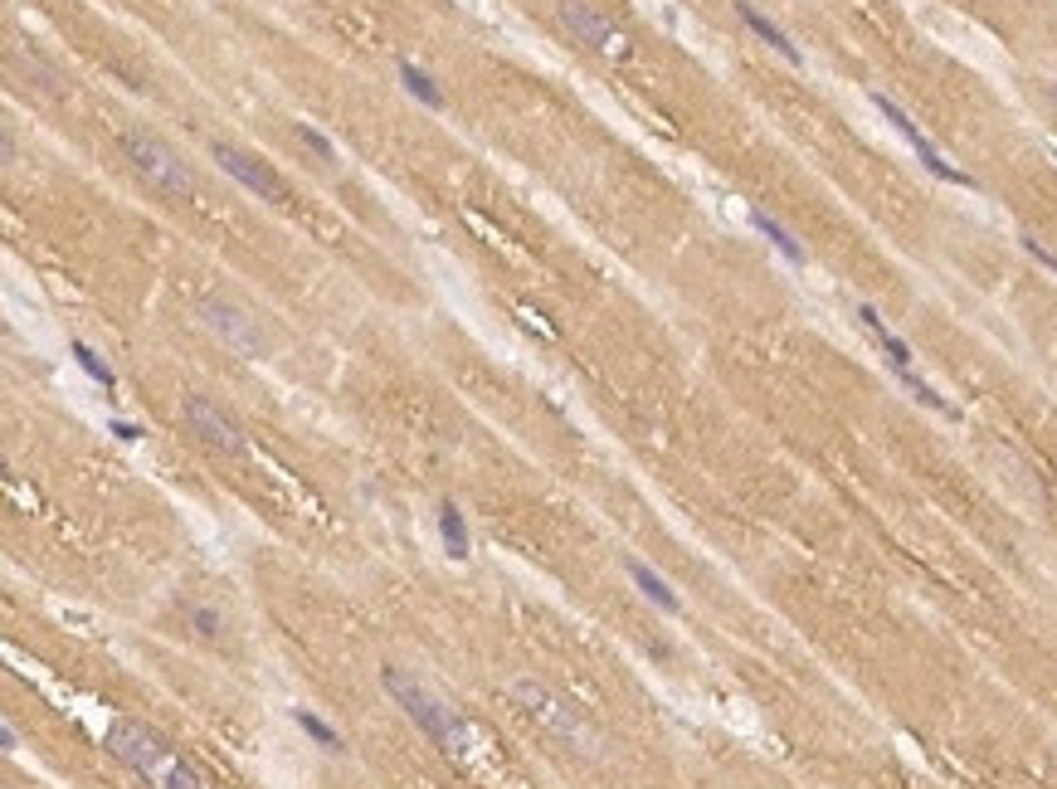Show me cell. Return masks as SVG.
Wrapping results in <instances>:
<instances>
[{
	"instance_id": "obj_1",
	"label": "cell",
	"mask_w": 1057,
	"mask_h": 789,
	"mask_svg": "<svg viewBox=\"0 0 1057 789\" xmlns=\"http://www.w3.org/2000/svg\"><path fill=\"white\" fill-rule=\"evenodd\" d=\"M103 741H108V751H113L127 770H137L151 789H205L186 755L176 751L171 741H161V736H156L151 726H142V721L117 716Z\"/></svg>"
},
{
	"instance_id": "obj_2",
	"label": "cell",
	"mask_w": 1057,
	"mask_h": 789,
	"mask_svg": "<svg viewBox=\"0 0 1057 789\" xmlns=\"http://www.w3.org/2000/svg\"><path fill=\"white\" fill-rule=\"evenodd\" d=\"M122 156L132 161V171H137L156 195H171V200L195 195V176L181 166V156L166 147V142H156L151 132H122Z\"/></svg>"
},
{
	"instance_id": "obj_3",
	"label": "cell",
	"mask_w": 1057,
	"mask_h": 789,
	"mask_svg": "<svg viewBox=\"0 0 1057 789\" xmlns=\"http://www.w3.org/2000/svg\"><path fill=\"white\" fill-rule=\"evenodd\" d=\"M380 682H385V692L405 707V716L415 721V726L429 736V741H434V746H439V751H458V721H453V712L444 707V702H434L415 677H405L400 668H385Z\"/></svg>"
},
{
	"instance_id": "obj_4",
	"label": "cell",
	"mask_w": 1057,
	"mask_h": 789,
	"mask_svg": "<svg viewBox=\"0 0 1057 789\" xmlns=\"http://www.w3.org/2000/svg\"><path fill=\"white\" fill-rule=\"evenodd\" d=\"M200 322L215 332V337L225 341L229 351H239V356H249V361H259L264 356V332H259V322L249 317V312H239L234 302H200Z\"/></svg>"
},
{
	"instance_id": "obj_5",
	"label": "cell",
	"mask_w": 1057,
	"mask_h": 789,
	"mask_svg": "<svg viewBox=\"0 0 1057 789\" xmlns=\"http://www.w3.org/2000/svg\"><path fill=\"white\" fill-rule=\"evenodd\" d=\"M512 692H517L522 712H531L536 721H546V726H551L561 741H580V746H590V741H595V736H590V726H585L580 716L570 712V702H561L556 692H546L541 682H517Z\"/></svg>"
},
{
	"instance_id": "obj_6",
	"label": "cell",
	"mask_w": 1057,
	"mask_h": 789,
	"mask_svg": "<svg viewBox=\"0 0 1057 789\" xmlns=\"http://www.w3.org/2000/svg\"><path fill=\"white\" fill-rule=\"evenodd\" d=\"M872 108H877V113L887 117V122H892L897 132H902V137H906V142H911V147H916V156H921V166H926L931 176H941V181H950V186H975V181H970L965 171H955L950 161H941V151H936V147H931V142H926V137H921V127H916V122H911V117H906L902 108H897V103L887 98V93H872Z\"/></svg>"
},
{
	"instance_id": "obj_7",
	"label": "cell",
	"mask_w": 1057,
	"mask_h": 789,
	"mask_svg": "<svg viewBox=\"0 0 1057 789\" xmlns=\"http://www.w3.org/2000/svg\"><path fill=\"white\" fill-rule=\"evenodd\" d=\"M210 151H215V161L225 166V171L234 176V181H239V186H249L254 195H264V200H273V205H288V186H283V181L268 171L264 161H254L249 151L229 147V142H215Z\"/></svg>"
},
{
	"instance_id": "obj_8",
	"label": "cell",
	"mask_w": 1057,
	"mask_h": 789,
	"mask_svg": "<svg viewBox=\"0 0 1057 789\" xmlns=\"http://www.w3.org/2000/svg\"><path fill=\"white\" fill-rule=\"evenodd\" d=\"M186 419H190V429H195L210 449L239 453V444H244V439H239V429H234V424H229L225 414L215 410L205 395H190V400H186Z\"/></svg>"
},
{
	"instance_id": "obj_9",
	"label": "cell",
	"mask_w": 1057,
	"mask_h": 789,
	"mask_svg": "<svg viewBox=\"0 0 1057 789\" xmlns=\"http://www.w3.org/2000/svg\"><path fill=\"white\" fill-rule=\"evenodd\" d=\"M561 25H566L570 35L580 39V44H590V49H600V54H609V49H619V35L604 25L600 15L590 10V5H580V0H561Z\"/></svg>"
},
{
	"instance_id": "obj_10",
	"label": "cell",
	"mask_w": 1057,
	"mask_h": 789,
	"mask_svg": "<svg viewBox=\"0 0 1057 789\" xmlns=\"http://www.w3.org/2000/svg\"><path fill=\"white\" fill-rule=\"evenodd\" d=\"M736 15H741V20L751 25L755 35H760V39H765V44H770V49H780V54H785L790 64H804V59H799V49H794V44H790V35H785V30H780L775 20H765V15H760L755 5H736Z\"/></svg>"
},
{
	"instance_id": "obj_11",
	"label": "cell",
	"mask_w": 1057,
	"mask_h": 789,
	"mask_svg": "<svg viewBox=\"0 0 1057 789\" xmlns=\"http://www.w3.org/2000/svg\"><path fill=\"white\" fill-rule=\"evenodd\" d=\"M858 317H863V327H868L872 337L882 341V351L892 356V366H897V371H911V346H906V341L897 337V332H887V327H882L877 307H868V302H863V307H858Z\"/></svg>"
},
{
	"instance_id": "obj_12",
	"label": "cell",
	"mask_w": 1057,
	"mask_h": 789,
	"mask_svg": "<svg viewBox=\"0 0 1057 789\" xmlns=\"http://www.w3.org/2000/svg\"><path fill=\"white\" fill-rule=\"evenodd\" d=\"M439 536H444V546H449L453 561H468V556H473V546H468V522H463V512H458L453 502L439 507Z\"/></svg>"
},
{
	"instance_id": "obj_13",
	"label": "cell",
	"mask_w": 1057,
	"mask_h": 789,
	"mask_svg": "<svg viewBox=\"0 0 1057 789\" xmlns=\"http://www.w3.org/2000/svg\"><path fill=\"white\" fill-rule=\"evenodd\" d=\"M629 575H634V585H639L643 595H648V600L658 604L663 614H678V609H682V604H678V595H673V590L663 585V575H653V570H648V565H643V561H629Z\"/></svg>"
},
{
	"instance_id": "obj_14",
	"label": "cell",
	"mask_w": 1057,
	"mask_h": 789,
	"mask_svg": "<svg viewBox=\"0 0 1057 789\" xmlns=\"http://www.w3.org/2000/svg\"><path fill=\"white\" fill-rule=\"evenodd\" d=\"M751 225L760 229V234H765V239H770V244H775V249H780V254H785L790 263H804V249L794 244V234L780 225V220H770L765 210H751Z\"/></svg>"
},
{
	"instance_id": "obj_15",
	"label": "cell",
	"mask_w": 1057,
	"mask_h": 789,
	"mask_svg": "<svg viewBox=\"0 0 1057 789\" xmlns=\"http://www.w3.org/2000/svg\"><path fill=\"white\" fill-rule=\"evenodd\" d=\"M69 351H74V361L78 366H83V371H88V376L98 380V385H103V390H117V376H113V366H108V361H103V356H98V351H93V346H88V341H74V346H69Z\"/></svg>"
},
{
	"instance_id": "obj_16",
	"label": "cell",
	"mask_w": 1057,
	"mask_h": 789,
	"mask_svg": "<svg viewBox=\"0 0 1057 789\" xmlns=\"http://www.w3.org/2000/svg\"><path fill=\"white\" fill-rule=\"evenodd\" d=\"M400 78H405V88L415 93L424 108H444V93L434 88V78L424 74V69H415V64H400Z\"/></svg>"
},
{
	"instance_id": "obj_17",
	"label": "cell",
	"mask_w": 1057,
	"mask_h": 789,
	"mask_svg": "<svg viewBox=\"0 0 1057 789\" xmlns=\"http://www.w3.org/2000/svg\"><path fill=\"white\" fill-rule=\"evenodd\" d=\"M897 376H902V385L911 390V395H916V400H921V405H931L936 414H950V419L960 414L955 405H950V400H945V395H936V390H931V385H926L921 376H911V371H897Z\"/></svg>"
},
{
	"instance_id": "obj_18",
	"label": "cell",
	"mask_w": 1057,
	"mask_h": 789,
	"mask_svg": "<svg viewBox=\"0 0 1057 789\" xmlns=\"http://www.w3.org/2000/svg\"><path fill=\"white\" fill-rule=\"evenodd\" d=\"M293 721H298L302 731H307V736H312V741H317V746H322V751H341V736L337 731H332V726H327V721H322V716H312V712H293Z\"/></svg>"
},
{
	"instance_id": "obj_19",
	"label": "cell",
	"mask_w": 1057,
	"mask_h": 789,
	"mask_svg": "<svg viewBox=\"0 0 1057 789\" xmlns=\"http://www.w3.org/2000/svg\"><path fill=\"white\" fill-rule=\"evenodd\" d=\"M298 137L307 142V147H312V156H317V161H337V147H332L322 132H312V127H298Z\"/></svg>"
},
{
	"instance_id": "obj_20",
	"label": "cell",
	"mask_w": 1057,
	"mask_h": 789,
	"mask_svg": "<svg viewBox=\"0 0 1057 789\" xmlns=\"http://www.w3.org/2000/svg\"><path fill=\"white\" fill-rule=\"evenodd\" d=\"M190 619H195V629H200L205 639H215V634H220V619H215L210 609H190Z\"/></svg>"
},
{
	"instance_id": "obj_21",
	"label": "cell",
	"mask_w": 1057,
	"mask_h": 789,
	"mask_svg": "<svg viewBox=\"0 0 1057 789\" xmlns=\"http://www.w3.org/2000/svg\"><path fill=\"white\" fill-rule=\"evenodd\" d=\"M113 434L122 439V444H137V439H142V429H137V424H127V419H113Z\"/></svg>"
},
{
	"instance_id": "obj_22",
	"label": "cell",
	"mask_w": 1057,
	"mask_h": 789,
	"mask_svg": "<svg viewBox=\"0 0 1057 789\" xmlns=\"http://www.w3.org/2000/svg\"><path fill=\"white\" fill-rule=\"evenodd\" d=\"M1023 249H1028V254H1033V259H1038V263H1048V268H1053V273H1057V259H1053V254H1048V249H1043V244H1038V239H1023Z\"/></svg>"
},
{
	"instance_id": "obj_23",
	"label": "cell",
	"mask_w": 1057,
	"mask_h": 789,
	"mask_svg": "<svg viewBox=\"0 0 1057 789\" xmlns=\"http://www.w3.org/2000/svg\"><path fill=\"white\" fill-rule=\"evenodd\" d=\"M0 736H5V751H15V746H20V736H15V726H10V721L0 726Z\"/></svg>"
},
{
	"instance_id": "obj_24",
	"label": "cell",
	"mask_w": 1057,
	"mask_h": 789,
	"mask_svg": "<svg viewBox=\"0 0 1057 789\" xmlns=\"http://www.w3.org/2000/svg\"><path fill=\"white\" fill-rule=\"evenodd\" d=\"M1053 103H1057V83H1053Z\"/></svg>"
}]
</instances>
